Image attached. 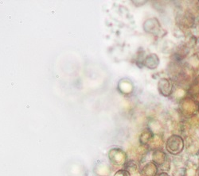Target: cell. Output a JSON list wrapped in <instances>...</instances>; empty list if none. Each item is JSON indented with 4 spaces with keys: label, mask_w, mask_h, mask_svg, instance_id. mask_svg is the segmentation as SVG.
I'll use <instances>...</instances> for the list:
<instances>
[{
    "label": "cell",
    "mask_w": 199,
    "mask_h": 176,
    "mask_svg": "<svg viewBox=\"0 0 199 176\" xmlns=\"http://www.w3.org/2000/svg\"><path fill=\"white\" fill-rule=\"evenodd\" d=\"M158 88H159L161 94H162L165 96H168L171 93V84H170V82L168 81V80H166V79L160 80L159 83H158Z\"/></svg>",
    "instance_id": "6da1fadb"
}]
</instances>
